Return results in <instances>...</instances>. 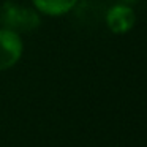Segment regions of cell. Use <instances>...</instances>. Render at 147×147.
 <instances>
[{"label":"cell","instance_id":"8992f818","mask_svg":"<svg viewBox=\"0 0 147 147\" xmlns=\"http://www.w3.org/2000/svg\"><path fill=\"white\" fill-rule=\"evenodd\" d=\"M122 3H127V5H133V3H136L138 0H120Z\"/></svg>","mask_w":147,"mask_h":147},{"label":"cell","instance_id":"7a4b0ae2","mask_svg":"<svg viewBox=\"0 0 147 147\" xmlns=\"http://www.w3.org/2000/svg\"><path fill=\"white\" fill-rule=\"evenodd\" d=\"M70 13L78 29L93 30L105 22L106 7L100 0H78Z\"/></svg>","mask_w":147,"mask_h":147},{"label":"cell","instance_id":"6da1fadb","mask_svg":"<svg viewBox=\"0 0 147 147\" xmlns=\"http://www.w3.org/2000/svg\"><path fill=\"white\" fill-rule=\"evenodd\" d=\"M41 24L38 11L22 7L16 2H5L0 7V27L16 33H29L36 30Z\"/></svg>","mask_w":147,"mask_h":147},{"label":"cell","instance_id":"3957f363","mask_svg":"<svg viewBox=\"0 0 147 147\" xmlns=\"http://www.w3.org/2000/svg\"><path fill=\"white\" fill-rule=\"evenodd\" d=\"M24 51L21 35L0 27V71L10 70L19 62Z\"/></svg>","mask_w":147,"mask_h":147},{"label":"cell","instance_id":"277c9868","mask_svg":"<svg viewBox=\"0 0 147 147\" xmlns=\"http://www.w3.org/2000/svg\"><path fill=\"white\" fill-rule=\"evenodd\" d=\"M105 24L108 29L115 35L128 33L136 24V13L131 8V5L127 3H115L112 7L106 8Z\"/></svg>","mask_w":147,"mask_h":147},{"label":"cell","instance_id":"5b68a950","mask_svg":"<svg viewBox=\"0 0 147 147\" xmlns=\"http://www.w3.org/2000/svg\"><path fill=\"white\" fill-rule=\"evenodd\" d=\"M78 0H32L38 11L48 16H63L76 5Z\"/></svg>","mask_w":147,"mask_h":147}]
</instances>
